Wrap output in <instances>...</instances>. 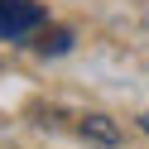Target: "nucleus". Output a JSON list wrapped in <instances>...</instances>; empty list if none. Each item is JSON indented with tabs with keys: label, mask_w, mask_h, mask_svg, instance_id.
<instances>
[{
	"label": "nucleus",
	"mask_w": 149,
	"mask_h": 149,
	"mask_svg": "<svg viewBox=\"0 0 149 149\" xmlns=\"http://www.w3.org/2000/svg\"><path fill=\"white\" fill-rule=\"evenodd\" d=\"M43 24V5L34 0H5L0 5V39H24Z\"/></svg>",
	"instance_id": "f257e3e1"
},
{
	"label": "nucleus",
	"mask_w": 149,
	"mask_h": 149,
	"mask_svg": "<svg viewBox=\"0 0 149 149\" xmlns=\"http://www.w3.org/2000/svg\"><path fill=\"white\" fill-rule=\"evenodd\" d=\"M77 130H82V139H91V144H116V139H120V130L111 125L106 116H82Z\"/></svg>",
	"instance_id": "f03ea898"
},
{
	"label": "nucleus",
	"mask_w": 149,
	"mask_h": 149,
	"mask_svg": "<svg viewBox=\"0 0 149 149\" xmlns=\"http://www.w3.org/2000/svg\"><path fill=\"white\" fill-rule=\"evenodd\" d=\"M68 43H72V34H68V29H48L39 43H34V48H39V53H68Z\"/></svg>",
	"instance_id": "7ed1b4c3"
},
{
	"label": "nucleus",
	"mask_w": 149,
	"mask_h": 149,
	"mask_svg": "<svg viewBox=\"0 0 149 149\" xmlns=\"http://www.w3.org/2000/svg\"><path fill=\"white\" fill-rule=\"evenodd\" d=\"M139 125H144V130H149V116H139Z\"/></svg>",
	"instance_id": "20e7f679"
},
{
	"label": "nucleus",
	"mask_w": 149,
	"mask_h": 149,
	"mask_svg": "<svg viewBox=\"0 0 149 149\" xmlns=\"http://www.w3.org/2000/svg\"><path fill=\"white\" fill-rule=\"evenodd\" d=\"M0 5H5V0H0Z\"/></svg>",
	"instance_id": "39448f33"
}]
</instances>
